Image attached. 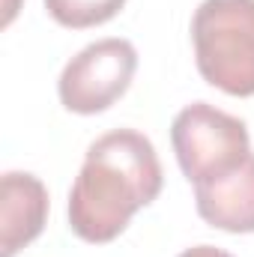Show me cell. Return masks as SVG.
<instances>
[{"instance_id": "cell-1", "label": "cell", "mask_w": 254, "mask_h": 257, "mask_svg": "<svg viewBox=\"0 0 254 257\" xmlns=\"http://www.w3.org/2000/svg\"><path fill=\"white\" fill-rule=\"evenodd\" d=\"M162 165L147 135L114 128L96 138L69 192V227L84 242H111L162 192Z\"/></svg>"}, {"instance_id": "cell-2", "label": "cell", "mask_w": 254, "mask_h": 257, "mask_svg": "<svg viewBox=\"0 0 254 257\" xmlns=\"http://www.w3.org/2000/svg\"><path fill=\"white\" fill-rule=\"evenodd\" d=\"M194 63L227 96H254V0H203L191 18Z\"/></svg>"}, {"instance_id": "cell-3", "label": "cell", "mask_w": 254, "mask_h": 257, "mask_svg": "<svg viewBox=\"0 0 254 257\" xmlns=\"http://www.w3.org/2000/svg\"><path fill=\"white\" fill-rule=\"evenodd\" d=\"M171 144L183 174L194 186L236 171L251 156V138L245 123L209 102H191L174 117Z\"/></svg>"}, {"instance_id": "cell-4", "label": "cell", "mask_w": 254, "mask_h": 257, "mask_svg": "<svg viewBox=\"0 0 254 257\" xmlns=\"http://www.w3.org/2000/svg\"><path fill=\"white\" fill-rule=\"evenodd\" d=\"M138 51L129 39L111 36L81 48L60 72L57 93L72 114H102L129 90Z\"/></svg>"}, {"instance_id": "cell-5", "label": "cell", "mask_w": 254, "mask_h": 257, "mask_svg": "<svg viewBox=\"0 0 254 257\" xmlns=\"http://www.w3.org/2000/svg\"><path fill=\"white\" fill-rule=\"evenodd\" d=\"M48 218V189L39 177L9 171L0 180V257L30 245Z\"/></svg>"}, {"instance_id": "cell-6", "label": "cell", "mask_w": 254, "mask_h": 257, "mask_svg": "<svg viewBox=\"0 0 254 257\" xmlns=\"http://www.w3.org/2000/svg\"><path fill=\"white\" fill-rule=\"evenodd\" d=\"M197 215L227 233H254V156L236 171L194 186Z\"/></svg>"}, {"instance_id": "cell-7", "label": "cell", "mask_w": 254, "mask_h": 257, "mask_svg": "<svg viewBox=\"0 0 254 257\" xmlns=\"http://www.w3.org/2000/svg\"><path fill=\"white\" fill-rule=\"evenodd\" d=\"M126 6V0H45L48 15L72 30H87L96 24L111 21L120 9Z\"/></svg>"}, {"instance_id": "cell-8", "label": "cell", "mask_w": 254, "mask_h": 257, "mask_svg": "<svg viewBox=\"0 0 254 257\" xmlns=\"http://www.w3.org/2000/svg\"><path fill=\"white\" fill-rule=\"evenodd\" d=\"M180 257H233V254H227L224 248H215V245H194V248H186Z\"/></svg>"}]
</instances>
